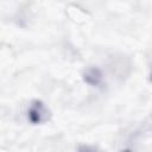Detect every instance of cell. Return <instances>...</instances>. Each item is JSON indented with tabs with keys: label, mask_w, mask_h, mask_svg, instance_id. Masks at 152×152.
<instances>
[{
	"label": "cell",
	"mask_w": 152,
	"mask_h": 152,
	"mask_svg": "<svg viewBox=\"0 0 152 152\" xmlns=\"http://www.w3.org/2000/svg\"><path fill=\"white\" fill-rule=\"evenodd\" d=\"M78 152H99L96 148H94V147H91V146H86V145H83V146H80L78 147Z\"/></svg>",
	"instance_id": "3957f363"
},
{
	"label": "cell",
	"mask_w": 152,
	"mask_h": 152,
	"mask_svg": "<svg viewBox=\"0 0 152 152\" xmlns=\"http://www.w3.org/2000/svg\"><path fill=\"white\" fill-rule=\"evenodd\" d=\"M83 80L91 87H100L103 82L102 71L96 66H90L83 72Z\"/></svg>",
	"instance_id": "7a4b0ae2"
},
{
	"label": "cell",
	"mask_w": 152,
	"mask_h": 152,
	"mask_svg": "<svg viewBox=\"0 0 152 152\" xmlns=\"http://www.w3.org/2000/svg\"><path fill=\"white\" fill-rule=\"evenodd\" d=\"M49 119H50V112L46 108V106L39 100L32 101L27 109V120L33 125H39V124H44Z\"/></svg>",
	"instance_id": "6da1fadb"
}]
</instances>
